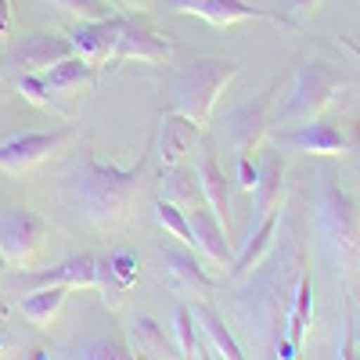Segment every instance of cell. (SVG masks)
<instances>
[{"mask_svg":"<svg viewBox=\"0 0 360 360\" xmlns=\"http://www.w3.org/2000/svg\"><path fill=\"white\" fill-rule=\"evenodd\" d=\"M281 220H285L281 242L274 231V242H270L266 256L249 270L252 281L238 292V314L249 321V332H256L263 346H274V339L285 335V317L292 307L295 285L307 274L303 224L295 217H285V209H281Z\"/></svg>","mask_w":360,"mask_h":360,"instance_id":"6da1fadb","label":"cell"},{"mask_svg":"<svg viewBox=\"0 0 360 360\" xmlns=\"http://www.w3.org/2000/svg\"><path fill=\"white\" fill-rule=\"evenodd\" d=\"M148 152L152 144L137 155L134 166H105L90 152L72 155L69 169H65V198L76 213L94 224V227H108L127 213V205L134 202V195L144 184V169H148Z\"/></svg>","mask_w":360,"mask_h":360,"instance_id":"7a4b0ae2","label":"cell"},{"mask_svg":"<svg viewBox=\"0 0 360 360\" xmlns=\"http://www.w3.org/2000/svg\"><path fill=\"white\" fill-rule=\"evenodd\" d=\"M317 231L335 256L339 285L346 299V332H349L353 328V285H356V270H360V213H356V202L349 198V191L332 173L317 176Z\"/></svg>","mask_w":360,"mask_h":360,"instance_id":"3957f363","label":"cell"},{"mask_svg":"<svg viewBox=\"0 0 360 360\" xmlns=\"http://www.w3.org/2000/svg\"><path fill=\"white\" fill-rule=\"evenodd\" d=\"M242 72L238 62L227 58H191V62L176 65L166 79V94H169V108L188 115L195 127H209V115H213L220 94L227 90V83Z\"/></svg>","mask_w":360,"mask_h":360,"instance_id":"277c9868","label":"cell"},{"mask_svg":"<svg viewBox=\"0 0 360 360\" xmlns=\"http://www.w3.org/2000/svg\"><path fill=\"white\" fill-rule=\"evenodd\" d=\"M356 86V79L342 76L339 69H332L328 62L317 58H303L292 72V86H288V101L278 108V123L281 127H295V123H310L317 119L328 105L339 98V90Z\"/></svg>","mask_w":360,"mask_h":360,"instance_id":"5b68a950","label":"cell"},{"mask_svg":"<svg viewBox=\"0 0 360 360\" xmlns=\"http://www.w3.org/2000/svg\"><path fill=\"white\" fill-rule=\"evenodd\" d=\"M278 79L266 83V90H259L256 98L242 101L238 108H231L220 123V137L231 144L234 159H252L259 152V144L266 141L270 130V112H274V94H278Z\"/></svg>","mask_w":360,"mask_h":360,"instance_id":"8992f818","label":"cell"},{"mask_svg":"<svg viewBox=\"0 0 360 360\" xmlns=\"http://www.w3.org/2000/svg\"><path fill=\"white\" fill-rule=\"evenodd\" d=\"M169 11L176 15H195V18H205L209 25H217V29H227L234 22H274L281 29H299L295 18H288L285 11H270V8H252L245 4V0H166Z\"/></svg>","mask_w":360,"mask_h":360,"instance_id":"52a82bcc","label":"cell"},{"mask_svg":"<svg viewBox=\"0 0 360 360\" xmlns=\"http://www.w3.org/2000/svg\"><path fill=\"white\" fill-rule=\"evenodd\" d=\"M274 144L281 152H299V155H346L349 152V137L335 127V123H295V127H278L274 130Z\"/></svg>","mask_w":360,"mask_h":360,"instance_id":"ba28073f","label":"cell"},{"mask_svg":"<svg viewBox=\"0 0 360 360\" xmlns=\"http://www.w3.org/2000/svg\"><path fill=\"white\" fill-rule=\"evenodd\" d=\"M47 238V220L33 209H4L0 213V252L15 263H29Z\"/></svg>","mask_w":360,"mask_h":360,"instance_id":"9c48e42d","label":"cell"},{"mask_svg":"<svg viewBox=\"0 0 360 360\" xmlns=\"http://www.w3.org/2000/svg\"><path fill=\"white\" fill-rule=\"evenodd\" d=\"M76 137V127H62V130H51V134H22L0 144V169L4 173H25L40 166L44 159H51L58 148H65Z\"/></svg>","mask_w":360,"mask_h":360,"instance_id":"30bf717a","label":"cell"},{"mask_svg":"<svg viewBox=\"0 0 360 360\" xmlns=\"http://www.w3.org/2000/svg\"><path fill=\"white\" fill-rule=\"evenodd\" d=\"M72 51V40L62 33H25L18 40H11L8 47V62L18 65V72H47L51 65L65 62Z\"/></svg>","mask_w":360,"mask_h":360,"instance_id":"8fae6325","label":"cell"},{"mask_svg":"<svg viewBox=\"0 0 360 360\" xmlns=\"http://www.w3.org/2000/svg\"><path fill=\"white\" fill-rule=\"evenodd\" d=\"M123 15H108V18H90V22H79L69 40H72V51L83 58L86 65H108L112 62V51L119 44V33H123Z\"/></svg>","mask_w":360,"mask_h":360,"instance_id":"7c38bea8","label":"cell"},{"mask_svg":"<svg viewBox=\"0 0 360 360\" xmlns=\"http://www.w3.org/2000/svg\"><path fill=\"white\" fill-rule=\"evenodd\" d=\"M94 274H98V256L90 252H76L65 256L58 266L40 270V274H18L8 281V292L18 288H44V285H65V288H94Z\"/></svg>","mask_w":360,"mask_h":360,"instance_id":"4fadbf2b","label":"cell"},{"mask_svg":"<svg viewBox=\"0 0 360 360\" xmlns=\"http://www.w3.org/2000/svg\"><path fill=\"white\" fill-rule=\"evenodd\" d=\"M173 54V44L166 37H159L155 29H148L137 18L123 22V33H119V44L112 51V62H144V65H159Z\"/></svg>","mask_w":360,"mask_h":360,"instance_id":"5bb4252c","label":"cell"},{"mask_svg":"<svg viewBox=\"0 0 360 360\" xmlns=\"http://www.w3.org/2000/svg\"><path fill=\"white\" fill-rule=\"evenodd\" d=\"M137 256L130 249H115L112 256L98 259V274H94V288L101 292V303L108 310H119L123 307L127 292L137 285Z\"/></svg>","mask_w":360,"mask_h":360,"instance_id":"9a60e30c","label":"cell"},{"mask_svg":"<svg viewBox=\"0 0 360 360\" xmlns=\"http://www.w3.org/2000/svg\"><path fill=\"white\" fill-rule=\"evenodd\" d=\"M252 202H256V209H252L249 227L259 224V220L270 217V213H278V209L285 205V155H281V148H278V144L270 148V152L259 159V166H256Z\"/></svg>","mask_w":360,"mask_h":360,"instance_id":"2e32d148","label":"cell"},{"mask_svg":"<svg viewBox=\"0 0 360 360\" xmlns=\"http://www.w3.org/2000/svg\"><path fill=\"white\" fill-rule=\"evenodd\" d=\"M188 224H191V234H195V249L205 252V259L213 266H231L234 263V249H231V231L209 213V205H195L188 213Z\"/></svg>","mask_w":360,"mask_h":360,"instance_id":"e0dca14e","label":"cell"},{"mask_svg":"<svg viewBox=\"0 0 360 360\" xmlns=\"http://www.w3.org/2000/svg\"><path fill=\"white\" fill-rule=\"evenodd\" d=\"M198 137H202V127H195L188 115H180V112L169 108V112L159 115V134L152 141V152H159L162 166H176L195 148Z\"/></svg>","mask_w":360,"mask_h":360,"instance_id":"ac0fdd59","label":"cell"},{"mask_svg":"<svg viewBox=\"0 0 360 360\" xmlns=\"http://www.w3.org/2000/svg\"><path fill=\"white\" fill-rule=\"evenodd\" d=\"M195 176H198V188H202V202L209 205V213H213L227 231H231V213H227V205H231V195H227V176H224V169H220V162H217V155L209 152H202V159H198V169H195Z\"/></svg>","mask_w":360,"mask_h":360,"instance_id":"d6986e66","label":"cell"},{"mask_svg":"<svg viewBox=\"0 0 360 360\" xmlns=\"http://www.w3.org/2000/svg\"><path fill=\"white\" fill-rule=\"evenodd\" d=\"M162 266L169 270V278L176 281L180 292H188V295H213L217 292V278H209L205 274V266L198 263L195 252H176V249H166L162 252Z\"/></svg>","mask_w":360,"mask_h":360,"instance_id":"ffe728a7","label":"cell"},{"mask_svg":"<svg viewBox=\"0 0 360 360\" xmlns=\"http://www.w3.org/2000/svg\"><path fill=\"white\" fill-rule=\"evenodd\" d=\"M281 209H285V205H281ZM281 209H278V213H270V217H263L259 224H252V227H249V238H245L242 252H238V256H234V263H231V278H245L249 270L266 256L270 242H274V231H278V224H281Z\"/></svg>","mask_w":360,"mask_h":360,"instance_id":"44dd1931","label":"cell"},{"mask_svg":"<svg viewBox=\"0 0 360 360\" xmlns=\"http://www.w3.org/2000/svg\"><path fill=\"white\" fill-rule=\"evenodd\" d=\"M40 76H44V83L51 86V94H65V98H72V94H79V90L94 86L98 69H94V65H86L79 54H69L65 62L51 65V69L40 72Z\"/></svg>","mask_w":360,"mask_h":360,"instance_id":"7402d4cb","label":"cell"},{"mask_svg":"<svg viewBox=\"0 0 360 360\" xmlns=\"http://www.w3.org/2000/svg\"><path fill=\"white\" fill-rule=\"evenodd\" d=\"M127 342L130 356H173V342L152 317H134L127 324Z\"/></svg>","mask_w":360,"mask_h":360,"instance_id":"603a6c76","label":"cell"},{"mask_svg":"<svg viewBox=\"0 0 360 360\" xmlns=\"http://www.w3.org/2000/svg\"><path fill=\"white\" fill-rule=\"evenodd\" d=\"M162 198L173 202L176 209H184V213H191V209L202 202V188H198V176L195 169H184V166H166L162 169Z\"/></svg>","mask_w":360,"mask_h":360,"instance_id":"cb8c5ba5","label":"cell"},{"mask_svg":"<svg viewBox=\"0 0 360 360\" xmlns=\"http://www.w3.org/2000/svg\"><path fill=\"white\" fill-rule=\"evenodd\" d=\"M310 317H314V281H310V274H303V278H299V285H295L288 317H285V324H288V342H292L295 349H303Z\"/></svg>","mask_w":360,"mask_h":360,"instance_id":"d4e9b609","label":"cell"},{"mask_svg":"<svg viewBox=\"0 0 360 360\" xmlns=\"http://www.w3.org/2000/svg\"><path fill=\"white\" fill-rule=\"evenodd\" d=\"M65 285H44V288H33V292H25V299H22V317L29 321V324H37V328H44V324H51V317L62 310V303H65Z\"/></svg>","mask_w":360,"mask_h":360,"instance_id":"484cf974","label":"cell"},{"mask_svg":"<svg viewBox=\"0 0 360 360\" xmlns=\"http://www.w3.org/2000/svg\"><path fill=\"white\" fill-rule=\"evenodd\" d=\"M191 317H195V324L202 328V332L213 339V346H217V353L220 356H227V360H238V356H245L242 353V346L234 342V335L227 332V324L220 321V314L209 307V303H195L191 307Z\"/></svg>","mask_w":360,"mask_h":360,"instance_id":"4316f807","label":"cell"},{"mask_svg":"<svg viewBox=\"0 0 360 360\" xmlns=\"http://www.w3.org/2000/svg\"><path fill=\"white\" fill-rule=\"evenodd\" d=\"M152 213H155V224H159L162 231H169L176 242H184L188 249H195V234H191V224H188V213H184V209H176L173 202L159 198Z\"/></svg>","mask_w":360,"mask_h":360,"instance_id":"83f0119b","label":"cell"},{"mask_svg":"<svg viewBox=\"0 0 360 360\" xmlns=\"http://www.w3.org/2000/svg\"><path fill=\"white\" fill-rule=\"evenodd\" d=\"M173 328H176V349H180V356H205L202 353V342L195 335V317H191V307L188 303H176Z\"/></svg>","mask_w":360,"mask_h":360,"instance_id":"f1b7e54d","label":"cell"},{"mask_svg":"<svg viewBox=\"0 0 360 360\" xmlns=\"http://www.w3.org/2000/svg\"><path fill=\"white\" fill-rule=\"evenodd\" d=\"M65 356H98V360H123L130 356V349L123 342H112V339H86L79 346H72Z\"/></svg>","mask_w":360,"mask_h":360,"instance_id":"f546056e","label":"cell"},{"mask_svg":"<svg viewBox=\"0 0 360 360\" xmlns=\"http://www.w3.org/2000/svg\"><path fill=\"white\" fill-rule=\"evenodd\" d=\"M18 94H22L29 105H37V108H51V112H54L51 86H47V83H44V76H37V72H22V76H18Z\"/></svg>","mask_w":360,"mask_h":360,"instance_id":"4dcf8cb0","label":"cell"},{"mask_svg":"<svg viewBox=\"0 0 360 360\" xmlns=\"http://www.w3.org/2000/svg\"><path fill=\"white\" fill-rule=\"evenodd\" d=\"M58 11H65L79 22H90V18H108V0H51Z\"/></svg>","mask_w":360,"mask_h":360,"instance_id":"1f68e13d","label":"cell"},{"mask_svg":"<svg viewBox=\"0 0 360 360\" xmlns=\"http://www.w3.org/2000/svg\"><path fill=\"white\" fill-rule=\"evenodd\" d=\"M321 4H324V0H285V15L295 18V22H303V18H310Z\"/></svg>","mask_w":360,"mask_h":360,"instance_id":"d6a6232c","label":"cell"},{"mask_svg":"<svg viewBox=\"0 0 360 360\" xmlns=\"http://www.w3.org/2000/svg\"><path fill=\"white\" fill-rule=\"evenodd\" d=\"M238 162V180L234 184L242 188L245 195H252V188H256V162L252 159H234Z\"/></svg>","mask_w":360,"mask_h":360,"instance_id":"836d02e7","label":"cell"},{"mask_svg":"<svg viewBox=\"0 0 360 360\" xmlns=\"http://www.w3.org/2000/svg\"><path fill=\"white\" fill-rule=\"evenodd\" d=\"M11 18H15L11 0H0V37H8V33H11Z\"/></svg>","mask_w":360,"mask_h":360,"instance_id":"e575fe53","label":"cell"},{"mask_svg":"<svg viewBox=\"0 0 360 360\" xmlns=\"http://www.w3.org/2000/svg\"><path fill=\"white\" fill-rule=\"evenodd\" d=\"M119 8H127V11H148V8H155L159 0H115Z\"/></svg>","mask_w":360,"mask_h":360,"instance_id":"d590c367","label":"cell"},{"mask_svg":"<svg viewBox=\"0 0 360 360\" xmlns=\"http://www.w3.org/2000/svg\"><path fill=\"white\" fill-rule=\"evenodd\" d=\"M339 44H342V47H346V51H349V54L356 58V62H360V44H353L349 37H339Z\"/></svg>","mask_w":360,"mask_h":360,"instance_id":"8d00e7d4","label":"cell"},{"mask_svg":"<svg viewBox=\"0 0 360 360\" xmlns=\"http://www.w3.org/2000/svg\"><path fill=\"white\" fill-rule=\"evenodd\" d=\"M4 274H8V256L0 252V278H4Z\"/></svg>","mask_w":360,"mask_h":360,"instance_id":"74e56055","label":"cell"},{"mask_svg":"<svg viewBox=\"0 0 360 360\" xmlns=\"http://www.w3.org/2000/svg\"><path fill=\"white\" fill-rule=\"evenodd\" d=\"M0 349H8V339L4 335H0Z\"/></svg>","mask_w":360,"mask_h":360,"instance_id":"f35d334b","label":"cell"},{"mask_svg":"<svg viewBox=\"0 0 360 360\" xmlns=\"http://www.w3.org/2000/svg\"><path fill=\"white\" fill-rule=\"evenodd\" d=\"M356 144H360V123H356Z\"/></svg>","mask_w":360,"mask_h":360,"instance_id":"ab89813d","label":"cell"},{"mask_svg":"<svg viewBox=\"0 0 360 360\" xmlns=\"http://www.w3.org/2000/svg\"><path fill=\"white\" fill-rule=\"evenodd\" d=\"M0 76H4V62H0Z\"/></svg>","mask_w":360,"mask_h":360,"instance_id":"60d3db41","label":"cell"}]
</instances>
